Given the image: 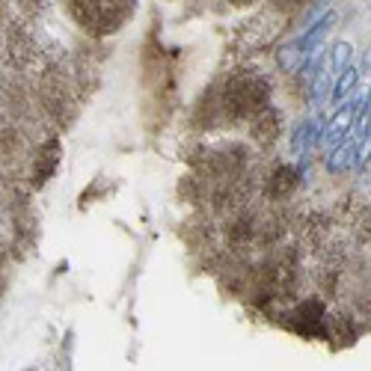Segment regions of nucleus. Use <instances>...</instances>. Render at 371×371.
<instances>
[{
  "instance_id": "nucleus-1",
  "label": "nucleus",
  "mask_w": 371,
  "mask_h": 371,
  "mask_svg": "<svg viewBox=\"0 0 371 371\" xmlns=\"http://www.w3.org/2000/svg\"><path fill=\"white\" fill-rule=\"evenodd\" d=\"M360 104H363V98L360 102H348L345 107H339L336 116L327 122V131H321L324 146H336V142H341L351 134V128L356 125V116H360Z\"/></svg>"
},
{
  "instance_id": "nucleus-5",
  "label": "nucleus",
  "mask_w": 371,
  "mask_h": 371,
  "mask_svg": "<svg viewBox=\"0 0 371 371\" xmlns=\"http://www.w3.org/2000/svg\"><path fill=\"white\" fill-rule=\"evenodd\" d=\"M356 78H360V75H356V68H351V66L339 71V80L333 87V102H345L348 92L356 87Z\"/></svg>"
},
{
  "instance_id": "nucleus-6",
  "label": "nucleus",
  "mask_w": 371,
  "mask_h": 371,
  "mask_svg": "<svg viewBox=\"0 0 371 371\" xmlns=\"http://www.w3.org/2000/svg\"><path fill=\"white\" fill-rule=\"evenodd\" d=\"M351 54H353V48L348 45V42H336V45H333V51H330V66H333L336 71L348 68V60H351Z\"/></svg>"
},
{
  "instance_id": "nucleus-3",
  "label": "nucleus",
  "mask_w": 371,
  "mask_h": 371,
  "mask_svg": "<svg viewBox=\"0 0 371 371\" xmlns=\"http://www.w3.org/2000/svg\"><path fill=\"white\" fill-rule=\"evenodd\" d=\"M321 131H324V128H318V122H312V119L300 122V125H297V131H294V137H291V149L297 154H306L312 149V142L321 140Z\"/></svg>"
},
{
  "instance_id": "nucleus-2",
  "label": "nucleus",
  "mask_w": 371,
  "mask_h": 371,
  "mask_svg": "<svg viewBox=\"0 0 371 371\" xmlns=\"http://www.w3.org/2000/svg\"><path fill=\"white\" fill-rule=\"evenodd\" d=\"M356 142H360V137H345L341 142H336V149L330 152V158H327V169H330L333 176L345 173L348 166H353V161H356Z\"/></svg>"
},
{
  "instance_id": "nucleus-4",
  "label": "nucleus",
  "mask_w": 371,
  "mask_h": 371,
  "mask_svg": "<svg viewBox=\"0 0 371 371\" xmlns=\"http://www.w3.org/2000/svg\"><path fill=\"white\" fill-rule=\"evenodd\" d=\"M333 21H336V16H333V12H330V16H324V18H321V21H318V24H315V27H312V30L306 33V36H300V39L294 42V51H300V54L312 51V48H315L318 42L324 39V33L333 27Z\"/></svg>"
},
{
  "instance_id": "nucleus-7",
  "label": "nucleus",
  "mask_w": 371,
  "mask_h": 371,
  "mask_svg": "<svg viewBox=\"0 0 371 371\" xmlns=\"http://www.w3.org/2000/svg\"><path fill=\"white\" fill-rule=\"evenodd\" d=\"M327 95H330V75H327V68H318L315 83H312V102L321 104Z\"/></svg>"
}]
</instances>
